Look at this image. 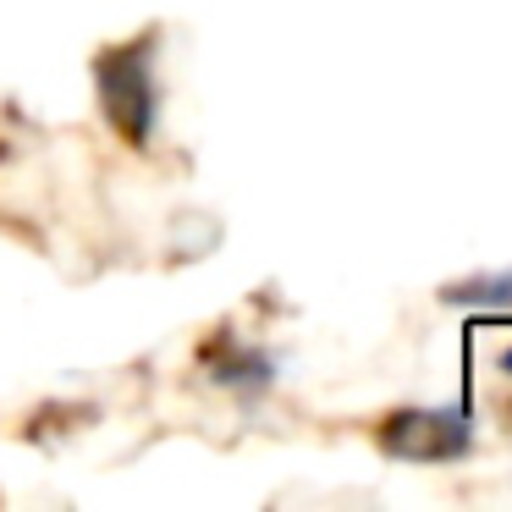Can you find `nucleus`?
I'll use <instances>...</instances> for the list:
<instances>
[{
	"instance_id": "20e7f679",
	"label": "nucleus",
	"mask_w": 512,
	"mask_h": 512,
	"mask_svg": "<svg viewBox=\"0 0 512 512\" xmlns=\"http://www.w3.org/2000/svg\"><path fill=\"white\" fill-rule=\"evenodd\" d=\"M501 369H507V375H512V347H507V353H501Z\"/></svg>"
},
{
	"instance_id": "7ed1b4c3",
	"label": "nucleus",
	"mask_w": 512,
	"mask_h": 512,
	"mask_svg": "<svg viewBox=\"0 0 512 512\" xmlns=\"http://www.w3.org/2000/svg\"><path fill=\"white\" fill-rule=\"evenodd\" d=\"M452 298H485V303H512V281H501V287H457Z\"/></svg>"
},
{
	"instance_id": "f03ea898",
	"label": "nucleus",
	"mask_w": 512,
	"mask_h": 512,
	"mask_svg": "<svg viewBox=\"0 0 512 512\" xmlns=\"http://www.w3.org/2000/svg\"><path fill=\"white\" fill-rule=\"evenodd\" d=\"M380 446L397 457H457L468 446V424L457 413H397L380 430Z\"/></svg>"
},
{
	"instance_id": "f257e3e1",
	"label": "nucleus",
	"mask_w": 512,
	"mask_h": 512,
	"mask_svg": "<svg viewBox=\"0 0 512 512\" xmlns=\"http://www.w3.org/2000/svg\"><path fill=\"white\" fill-rule=\"evenodd\" d=\"M100 105L127 144H144L155 127V78H149V39L116 45L100 56Z\"/></svg>"
}]
</instances>
